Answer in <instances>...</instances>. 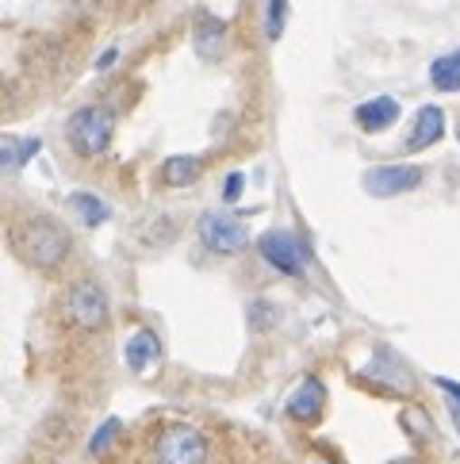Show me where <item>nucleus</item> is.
<instances>
[{
	"mask_svg": "<svg viewBox=\"0 0 460 464\" xmlns=\"http://www.w3.org/2000/svg\"><path fill=\"white\" fill-rule=\"evenodd\" d=\"M8 246L27 269H39V273H54L73 250L70 235H65L62 223H54L51 215H20V219H12Z\"/></svg>",
	"mask_w": 460,
	"mask_h": 464,
	"instance_id": "f257e3e1",
	"label": "nucleus"
},
{
	"mask_svg": "<svg viewBox=\"0 0 460 464\" xmlns=\"http://www.w3.org/2000/svg\"><path fill=\"white\" fill-rule=\"evenodd\" d=\"M115 135V115L108 108H81L65 123V139L81 158H101Z\"/></svg>",
	"mask_w": 460,
	"mask_h": 464,
	"instance_id": "f03ea898",
	"label": "nucleus"
},
{
	"mask_svg": "<svg viewBox=\"0 0 460 464\" xmlns=\"http://www.w3.org/2000/svg\"><path fill=\"white\" fill-rule=\"evenodd\" d=\"M207 453H211L207 438L192 426H166L154 441L158 464H207Z\"/></svg>",
	"mask_w": 460,
	"mask_h": 464,
	"instance_id": "7ed1b4c3",
	"label": "nucleus"
},
{
	"mask_svg": "<svg viewBox=\"0 0 460 464\" xmlns=\"http://www.w3.org/2000/svg\"><path fill=\"white\" fill-rule=\"evenodd\" d=\"M108 292L96 285V280H77L65 295V319H70L77 330H101L108 323Z\"/></svg>",
	"mask_w": 460,
	"mask_h": 464,
	"instance_id": "20e7f679",
	"label": "nucleus"
},
{
	"mask_svg": "<svg viewBox=\"0 0 460 464\" xmlns=\"http://www.w3.org/2000/svg\"><path fill=\"white\" fill-rule=\"evenodd\" d=\"M200 242L207 246L211 254H238L245 242H250V230H245L242 219L235 215H223V211H204L200 215Z\"/></svg>",
	"mask_w": 460,
	"mask_h": 464,
	"instance_id": "39448f33",
	"label": "nucleus"
},
{
	"mask_svg": "<svg viewBox=\"0 0 460 464\" xmlns=\"http://www.w3.org/2000/svg\"><path fill=\"white\" fill-rule=\"evenodd\" d=\"M257 250L276 273H284V276H300L303 273L307 254H303V246H300V238H295L292 230H269V235H261Z\"/></svg>",
	"mask_w": 460,
	"mask_h": 464,
	"instance_id": "423d86ee",
	"label": "nucleus"
},
{
	"mask_svg": "<svg viewBox=\"0 0 460 464\" xmlns=\"http://www.w3.org/2000/svg\"><path fill=\"white\" fill-rule=\"evenodd\" d=\"M422 185V169L418 165H376L372 173H365V188L372 196H380V200H388V196H403L410 188Z\"/></svg>",
	"mask_w": 460,
	"mask_h": 464,
	"instance_id": "0eeeda50",
	"label": "nucleus"
},
{
	"mask_svg": "<svg viewBox=\"0 0 460 464\" xmlns=\"http://www.w3.org/2000/svg\"><path fill=\"white\" fill-rule=\"evenodd\" d=\"M353 120H357V127H360V130H369V135H376V130H388L391 123L399 120V104H396V96H372V101L357 104Z\"/></svg>",
	"mask_w": 460,
	"mask_h": 464,
	"instance_id": "6e6552de",
	"label": "nucleus"
},
{
	"mask_svg": "<svg viewBox=\"0 0 460 464\" xmlns=\"http://www.w3.org/2000/svg\"><path fill=\"white\" fill-rule=\"evenodd\" d=\"M322 407H326V388H322V380H315V376H307L303 384L292 392V400H288V414L295 422L319 419Z\"/></svg>",
	"mask_w": 460,
	"mask_h": 464,
	"instance_id": "1a4fd4ad",
	"label": "nucleus"
},
{
	"mask_svg": "<svg viewBox=\"0 0 460 464\" xmlns=\"http://www.w3.org/2000/svg\"><path fill=\"white\" fill-rule=\"evenodd\" d=\"M192 43H196V54H200V58H207V62L223 58V51H226V24L219 20V15H207L204 12L200 20H196Z\"/></svg>",
	"mask_w": 460,
	"mask_h": 464,
	"instance_id": "9d476101",
	"label": "nucleus"
},
{
	"mask_svg": "<svg viewBox=\"0 0 460 464\" xmlns=\"http://www.w3.org/2000/svg\"><path fill=\"white\" fill-rule=\"evenodd\" d=\"M441 135H446V111H441L437 104H426L415 115V127H410L407 150H426V146H434Z\"/></svg>",
	"mask_w": 460,
	"mask_h": 464,
	"instance_id": "9b49d317",
	"label": "nucleus"
},
{
	"mask_svg": "<svg viewBox=\"0 0 460 464\" xmlns=\"http://www.w3.org/2000/svg\"><path fill=\"white\" fill-rule=\"evenodd\" d=\"M158 353H161V342H158L154 330H146V326L135 330V338H130L127 350H123L130 372H146V369H150V361H158Z\"/></svg>",
	"mask_w": 460,
	"mask_h": 464,
	"instance_id": "f8f14e48",
	"label": "nucleus"
},
{
	"mask_svg": "<svg viewBox=\"0 0 460 464\" xmlns=\"http://www.w3.org/2000/svg\"><path fill=\"white\" fill-rule=\"evenodd\" d=\"M196 177H200V158H192V154H177L161 165V185H169V188H188Z\"/></svg>",
	"mask_w": 460,
	"mask_h": 464,
	"instance_id": "ddd939ff",
	"label": "nucleus"
},
{
	"mask_svg": "<svg viewBox=\"0 0 460 464\" xmlns=\"http://www.w3.org/2000/svg\"><path fill=\"white\" fill-rule=\"evenodd\" d=\"M43 150L39 139H15V135H5V146H0V158H5V169H24Z\"/></svg>",
	"mask_w": 460,
	"mask_h": 464,
	"instance_id": "4468645a",
	"label": "nucleus"
},
{
	"mask_svg": "<svg viewBox=\"0 0 460 464\" xmlns=\"http://www.w3.org/2000/svg\"><path fill=\"white\" fill-rule=\"evenodd\" d=\"M70 208H73V215L85 227H101V223H108V204L101 200V196H92V192H73L70 196Z\"/></svg>",
	"mask_w": 460,
	"mask_h": 464,
	"instance_id": "2eb2a0df",
	"label": "nucleus"
},
{
	"mask_svg": "<svg viewBox=\"0 0 460 464\" xmlns=\"http://www.w3.org/2000/svg\"><path fill=\"white\" fill-rule=\"evenodd\" d=\"M430 81H434V89H441V92H456V89H460V51L434 58Z\"/></svg>",
	"mask_w": 460,
	"mask_h": 464,
	"instance_id": "dca6fc26",
	"label": "nucleus"
},
{
	"mask_svg": "<svg viewBox=\"0 0 460 464\" xmlns=\"http://www.w3.org/2000/svg\"><path fill=\"white\" fill-rule=\"evenodd\" d=\"M120 434H123V422H120V419H104L101 430H96L92 441H89V453H92V457H96V453H108L111 441L120 438Z\"/></svg>",
	"mask_w": 460,
	"mask_h": 464,
	"instance_id": "f3484780",
	"label": "nucleus"
},
{
	"mask_svg": "<svg viewBox=\"0 0 460 464\" xmlns=\"http://www.w3.org/2000/svg\"><path fill=\"white\" fill-rule=\"evenodd\" d=\"M284 15H288V0H269V39L276 43L284 31Z\"/></svg>",
	"mask_w": 460,
	"mask_h": 464,
	"instance_id": "a211bd4d",
	"label": "nucleus"
},
{
	"mask_svg": "<svg viewBox=\"0 0 460 464\" xmlns=\"http://www.w3.org/2000/svg\"><path fill=\"white\" fill-rule=\"evenodd\" d=\"M242 185H245V177H242V173H230L226 185H223V200H226V204H238V200H242Z\"/></svg>",
	"mask_w": 460,
	"mask_h": 464,
	"instance_id": "6ab92c4d",
	"label": "nucleus"
},
{
	"mask_svg": "<svg viewBox=\"0 0 460 464\" xmlns=\"http://www.w3.org/2000/svg\"><path fill=\"white\" fill-rule=\"evenodd\" d=\"M407 426H410V430H415V434H418V438H430V430H434L430 422H426V414H422L418 407H410V411H407Z\"/></svg>",
	"mask_w": 460,
	"mask_h": 464,
	"instance_id": "aec40b11",
	"label": "nucleus"
},
{
	"mask_svg": "<svg viewBox=\"0 0 460 464\" xmlns=\"http://www.w3.org/2000/svg\"><path fill=\"white\" fill-rule=\"evenodd\" d=\"M437 388L446 392L449 400H456V403H460V384H456V380H449V376H437Z\"/></svg>",
	"mask_w": 460,
	"mask_h": 464,
	"instance_id": "412c9836",
	"label": "nucleus"
},
{
	"mask_svg": "<svg viewBox=\"0 0 460 464\" xmlns=\"http://www.w3.org/2000/svg\"><path fill=\"white\" fill-rule=\"evenodd\" d=\"M115 54H120V51H104V58H101V62H96V70H108V65L115 62Z\"/></svg>",
	"mask_w": 460,
	"mask_h": 464,
	"instance_id": "4be33fe9",
	"label": "nucleus"
},
{
	"mask_svg": "<svg viewBox=\"0 0 460 464\" xmlns=\"http://www.w3.org/2000/svg\"><path fill=\"white\" fill-rule=\"evenodd\" d=\"M453 422H456V430H460V403L453 400Z\"/></svg>",
	"mask_w": 460,
	"mask_h": 464,
	"instance_id": "5701e85b",
	"label": "nucleus"
},
{
	"mask_svg": "<svg viewBox=\"0 0 460 464\" xmlns=\"http://www.w3.org/2000/svg\"><path fill=\"white\" fill-rule=\"evenodd\" d=\"M135 5H150V0H135Z\"/></svg>",
	"mask_w": 460,
	"mask_h": 464,
	"instance_id": "b1692460",
	"label": "nucleus"
},
{
	"mask_svg": "<svg viewBox=\"0 0 460 464\" xmlns=\"http://www.w3.org/2000/svg\"><path fill=\"white\" fill-rule=\"evenodd\" d=\"M456 139H460V130H456Z\"/></svg>",
	"mask_w": 460,
	"mask_h": 464,
	"instance_id": "393cba45",
	"label": "nucleus"
}]
</instances>
